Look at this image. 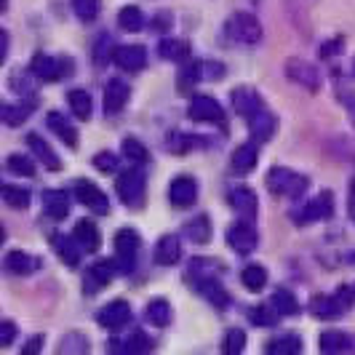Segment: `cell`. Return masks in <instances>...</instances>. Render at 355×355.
I'll list each match as a JSON object with an SVG mask.
<instances>
[{
    "mask_svg": "<svg viewBox=\"0 0 355 355\" xmlns=\"http://www.w3.org/2000/svg\"><path fill=\"white\" fill-rule=\"evenodd\" d=\"M225 35L230 43L241 46H257L262 40V21L249 14V11H238L225 21Z\"/></svg>",
    "mask_w": 355,
    "mask_h": 355,
    "instance_id": "6da1fadb",
    "label": "cell"
},
{
    "mask_svg": "<svg viewBox=\"0 0 355 355\" xmlns=\"http://www.w3.org/2000/svg\"><path fill=\"white\" fill-rule=\"evenodd\" d=\"M310 179L304 174H297L291 168H284V166H275L267 171V187L272 196H284V198H300L307 190Z\"/></svg>",
    "mask_w": 355,
    "mask_h": 355,
    "instance_id": "7a4b0ae2",
    "label": "cell"
},
{
    "mask_svg": "<svg viewBox=\"0 0 355 355\" xmlns=\"http://www.w3.org/2000/svg\"><path fill=\"white\" fill-rule=\"evenodd\" d=\"M355 300V288L350 286H342L337 288V294H331V297H315L313 304H310V310H313V315L315 318H339L345 310H350V304Z\"/></svg>",
    "mask_w": 355,
    "mask_h": 355,
    "instance_id": "3957f363",
    "label": "cell"
},
{
    "mask_svg": "<svg viewBox=\"0 0 355 355\" xmlns=\"http://www.w3.org/2000/svg\"><path fill=\"white\" fill-rule=\"evenodd\" d=\"M70 62L59 59V56H51V53H35L33 62H30V72L37 80H46V83H56L62 80L67 72H70Z\"/></svg>",
    "mask_w": 355,
    "mask_h": 355,
    "instance_id": "277c9868",
    "label": "cell"
},
{
    "mask_svg": "<svg viewBox=\"0 0 355 355\" xmlns=\"http://www.w3.org/2000/svg\"><path fill=\"white\" fill-rule=\"evenodd\" d=\"M137 257H139V235L125 227V230L115 235V265H118V272H131L137 267Z\"/></svg>",
    "mask_w": 355,
    "mask_h": 355,
    "instance_id": "5b68a950",
    "label": "cell"
},
{
    "mask_svg": "<svg viewBox=\"0 0 355 355\" xmlns=\"http://www.w3.org/2000/svg\"><path fill=\"white\" fill-rule=\"evenodd\" d=\"M118 196L123 200L125 206H142L144 200V171L142 166H134V168H128L123 171L121 177H118Z\"/></svg>",
    "mask_w": 355,
    "mask_h": 355,
    "instance_id": "8992f818",
    "label": "cell"
},
{
    "mask_svg": "<svg viewBox=\"0 0 355 355\" xmlns=\"http://www.w3.org/2000/svg\"><path fill=\"white\" fill-rule=\"evenodd\" d=\"M187 115H190V121H198V123H214L225 128V110L216 99L206 96V94H198L190 99Z\"/></svg>",
    "mask_w": 355,
    "mask_h": 355,
    "instance_id": "52a82bcc",
    "label": "cell"
},
{
    "mask_svg": "<svg viewBox=\"0 0 355 355\" xmlns=\"http://www.w3.org/2000/svg\"><path fill=\"white\" fill-rule=\"evenodd\" d=\"M286 78H288L291 83H297V86H302V89H307V91H318V86H320L318 70H315L310 62L300 59V56H294V59L286 62Z\"/></svg>",
    "mask_w": 355,
    "mask_h": 355,
    "instance_id": "ba28073f",
    "label": "cell"
},
{
    "mask_svg": "<svg viewBox=\"0 0 355 355\" xmlns=\"http://www.w3.org/2000/svg\"><path fill=\"white\" fill-rule=\"evenodd\" d=\"M334 214V196L329 190H323L320 196H315L313 200H307L302 206V211L297 214V222H320V219H329Z\"/></svg>",
    "mask_w": 355,
    "mask_h": 355,
    "instance_id": "9c48e42d",
    "label": "cell"
},
{
    "mask_svg": "<svg viewBox=\"0 0 355 355\" xmlns=\"http://www.w3.org/2000/svg\"><path fill=\"white\" fill-rule=\"evenodd\" d=\"M227 243L238 254H251V251L257 249V243H259V235L251 227L249 219H243V222H235L230 230H227Z\"/></svg>",
    "mask_w": 355,
    "mask_h": 355,
    "instance_id": "30bf717a",
    "label": "cell"
},
{
    "mask_svg": "<svg viewBox=\"0 0 355 355\" xmlns=\"http://www.w3.org/2000/svg\"><path fill=\"white\" fill-rule=\"evenodd\" d=\"M75 198H78L83 206H89L94 214H110V198H107L94 182L80 179V182L75 184Z\"/></svg>",
    "mask_w": 355,
    "mask_h": 355,
    "instance_id": "8fae6325",
    "label": "cell"
},
{
    "mask_svg": "<svg viewBox=\"0 0 355 355\" xmlns=\"http://www.w3.org/2000/svg\"><path fill=\"white\" fill-rule=\"evenodd\" d=\"M196 198H198V184L193 177H177L168 184V200H171V206H177V209L193 206Z\"/></svg>",
    "mask_w": 355,
    "mask_h": 355,
    "instance_id": "7c38bea8",
    "label": "cell"
},
{
    "mask_svg": "<svg viewBox=\"0 0 355 355\" xmlns=\"http://www.w3.org/2000/svg\"><path fill=\"white\" fill-rule=\"evenodd\" d=\"M96 320H99V326L118 331V329H123L125 323L131 320V307H128V302H123V300H115V302L105 304V307L99 310Z\"/></svg>",
    "mask_w": 355,
    "mask_h": 355,
    "instance_id": "4fadbf2b",
    "label": "cell"
},
{
    "mask_svg": "<svg viewBox=\"0 0 355 355\" xmlns=\"http://www.w3.org/2000/svg\"><path fill=\"white\" fill-rule=\"evenodd\" d=\"M232 99V107H235V112L238 115H243V118H251V115H257L259 110H265V102H262V96L257 94L254 89L249 86H241V89H235L230 94Z\"/></svg>",
    "mask_w": 355,
    "mask_h": 355,
    "instance_id": "5bb4252c",
    "label": "cell"
},
{
    "mask_svg": "<svg viewBox=\"0 0 355 355\" xmlns=\"http://www.w3.org/2000/svg\"><path fill=\"white\" fill-rule=\"evenodd\" d=\"M118 67L123 72H139L147 64V51H144L142 46H134V43H128V46H118V51H115V59H112Z\"/></svg>",
    "mask_w": 355,
    "mask_h": 355,
    "instance_id": "9a60e30c",
    "label": "cell"
},
{
    "mask_svg": "<svg viewBox=\"0 0 355 355\" xmlns=\"http://www.w3.org/2000/svg\"><path fill=\"white\" fill-rule=\"evenodd\" d=\"M227 200H230V206L235 211L241 214L243 219H254L257 216V196H254V190L249 187H243V184H238V187H230V193H227Z\"/></svg>",
    "mask_w": 355,
    "mask_h": 355,
    "instance_id": "2e32d148",
    "label": "cell"
},
{
    "mask_svg": "<svg viewBox=\"0 0 355 355\" xmlns=\"http://www.w3.org/2000/svg\"><path fill=\"white\" fill-rule=\"evenodd\" d=\"M128 94H131V89L123 78H112L105 86V112H110V115L121 112L128 102Z\"/></svg>",
    "mask_w": 355,
    "mask_h": 355,
    "instance_id": "e0dca14e",
    "label": "cell"
},
{
    "mask_svg": "<svg viewBox=\"0 0 355 355\" xmlns=\"http://www.w3.org/2000/svg\"><path fill=\"white\" fill-rule=\"evenodd\" d=\"M37 267H40V262H37L35 257L24 254L21 249L8 251V254L3 257V270H6L8 275H30V272H35Z\"/></svg>",
    "mask_w": 355,
    "mask_h": 355,
    "instance_id": "ac0fdd59",
    "label": "cell"
},
{
    "mask_svg": "<svg viewBox=\"0 0 355 355\" xmlns=\"http://www.w3.org/2000/svg\"><path fill=\"white\" fill-rule=\"evenodd\" d=\"M249 131H251V142H257V144L267 142V139L275 134V118H272V112H270L267 107L249 118Z\"/></svg>",
    "mask_w": 355,
    "mask_h": 355,
    "instance_id": "d6986e66",
    "label": "cell"
},
{
    "mask_svg": "<svg viewBox=\"0 0 355 355\" xmlns=\"http://www.w3.org/2000/svg\"><path fill=\"white\" fill-rule=\"evenodd\" d=\"M53 249H56L59 259H62L64 265H70V267L80 265L83 246L78 243V238H75V235H72V238H67V235H56V238H53Z\"/></svg>",
    "mask_w": 355,
    "mask_h": 355,
    "instance_id": "ffe728a7",
    "label": "cell"
},
{
    "mask_svg": "<svg viewBox=\"0 0 355 355\" xmlns=\"http://www.w3.org/2000/svg\"><path fill=\"white\" fill-rule=\"evenodd\" d=\"M179 257H182V243H179L177 235H163L158 241V246H155V262L160 267H171L179 262Z\"/></svg>",
    "mask_w": 355,
    "mask_h": 355,
    "instance_id": "44dd1931",
    "label": "cell"
},
{
    "mask_svg": "<svg viewBox=\"0 0 355 355\" xmlns=\"http://www.w3.org/2000/svg\"><path fill=\"white\" fill-rule=\"evenodd\" d=\"M257 158H259V150H257V142H249V144H241L235 153H232V171L235 174H249L257 168Z\"/></svg>",
    "mask_w": 355,
    "mask_h": 355,
    "instance_id": "7402d4cb",
    "label": "cell"
},
{
    "mask_svg": "<svg viewBox=\"0 0 355 355\" xmlns=\"http://www.w3.org/2000/svg\"><path fill=\"white\" fill-rule=\"evenodd\" d=\"M43 209L51 219H64L70 214V196L64 190H46L43 193Z\"/></svg>",
    "mask_w": 355,
    "mask_h": 355,
    "instance_id": "603a6c76",
    "label": "cell"
},
{
    "mask_svg": "<svg viewBox=\"0 0 355 355\" xmlns=\"http://www.w3.org/2000/svg\"><path fill=\"white\" fill-rule=\"evenodd\" d=\"M196 286H198V291H200L214 307H227V291H225V286L219 284L216 275H206V278L196 281Z\"/></svg>",
    "mask_w": 355,
    "mask_h": 355,
    "instance_id": "cb8c5ba5",
    "label": "cell"
},
{
    "mask_svg": "<svg viewBox=\"0 0 355 355\" xmlns=\"http://www.w3.org/2000/svg\"><path fill=\"white\" fill-rule=\"evenodd\" d=\"M27 144H30V150L35 153V158L40 160L46 168L59 171V166H62V163H59V155H56L51 147H49V142H46L40 134H30V137H27Z\"/></svg>",
    "mask_w": 355,
    "mask_h": 355,
    "instance_id": "d4e9b609",
    "label": "cell"
},
{
    "mask_svg": "<svg viewBox=\"0 0 355 355\" xmlns=\"http://www.w3.org/2000/svg\"><path fill=\"white\" fill-rule=\"evenodd\" d=\"M115 353H144V350H150L153 347V342L144 337V331H131V334H125L123 339H115L112 345H110Z\"/></svg>",
    "mask_w": 355,
    "mask_h": 355,
    "instance_id": "484cf974",
    "label": "cell"
},
{
    "mask_svg": "<svg viewBox=\"0 0 355 355\" xmlns=\"http://www.w3.org/2000/svg\"><path fill=\"white\" fill-rule=\"evenodd\" d=\"M46 123H49V128H51L53 134H56L62 142L67 144L70 150H75V147H78V131H75V125L67 123V121H64L59 112H49Z\"/></svg>",
    "mask_w": 355,
    "mask_h": 355,
    "instance_id": "4316f807",
    "label": "cell"
},
{
    "mask_svg": "<svg viewBox=\"0 0 355 355\" xmlns=\"http://www.w3.org/2000/svg\"><path fill=\"white\" fill-rule=\"evenodd\" d=\"M318 347L320 353H345V350H353L355 342L350 339V334H342V331H323Z\"/></svg>",
    "mask_w": 355,
    "mask_h": 355,
    "instance_id": "83f0119b",
    "label": "cell"
},
{
    "mask_svg": "<svg viewBox=\"0 0 355 355\" xmlns=\"http://www.w3.org/2000/svg\"><path fill=\"white\" fill-rule=\"evenodd\" d=\"M75 238H78V243L83 246V251H96L99 249V243H102V235H99V227L89 222V219H80L78 225H75V232H72Z\"/></svg>",
    "mask_w": 355,
    "mask_h": 355,
    "instance_id": "f1b7e54d",
    "label": "cell"
},
{
    "mask_svg": "<svg viewBox=\"0 0 355 355\" xmlns=\"http://www.w3.org/2000/svg\"><path fill=\"white\" fill-rule=\"evenodd\" d=\"M115 270H118V265L115 262H110V259H99L96 265H91L89 270V294H96L94 288H99V286H107L112 278H115Z\"/></svg>",
    "mask_w": 355,
    "mask_h": 355,
    "instance_id": "f546056e",
    "label": "cell"
},
{
    "mask_svg": "<svg viewBox=\"0 0 355 355\" xmlns=\"http://www.w3.org/2000/svg\"><path fill=\"white\" fill-rule=\"evenodd\" d=\"M33 107H35V102H33V99H27L24 105H21V102H19V105H11V102H6V105H3V123H6V125L24 123V121L30 118Z\"/></svg>",
    "mask_w": 355,
    "mask_h": 355,
    "instance_id": "4dcf8cb0",
    "label": "cell"
},
{
    "mask_svg": "<svg viewBox=\"0 0 355 355\" xmlns=\"http://www.w3.org/2000/svg\"><path fill=\"white\" fill-rule=\"evenodd\" d=\"M67 102H70V110H72V115H75V118H80V121H89V118H91V110H94L89 91L72 89L70 96H67Z\"/></svg>",
    "mask_w": 355,
    "mask_h": 355,
    "instance_id": "1f68e13d",
    "label": "cell"
},
{
    "mask_svg": "<svg viewBox=\"0 0 355 355\" xmlns=\"http://www.w3.org/2000/svg\"><path fill=\"white\" fill-rule=\"evenodd\" d=\"M160 56L168 59V62H184L190 56V46L184 40H177V37H166L160 40Z\"/></svg>",
    "mask_w": 355,
    "mask_h": 355,
    "instance_id": "d6a6232c",
    "label": "cell"
},
{
    "mask_svg": "<svg viewBox=\"0 0 355 355\" xmlns=\"http://www.w3.org/2000/svg\"><path fill=\"white\" fill-rule=\"evenodd\" d=\"M3 203L8 209H27L30 206V190L21 184H3Z\"/></svg>",
    "mask_w": 355,
    "mask_h": 355,
    "instance_id": "836d02e7",
    "label": "cell"
},
{
    "mask_svg": "<svg viewBox=\"0 0 355 355\" xmlns=\"http://www.w3.org/2000/svg\"><path fill=\"white\" fill-rule=\"evenodd\" d=\"M184 232H187V238H190L193 243H206V241L211 238V222H209V216L200 214L196 219H190V222L184 225Z\"/></svg>",
    "mask_w": 355,
    "mask_h": 355,
    "instance_id": "e575fe53",
    "label": "cell"
},
{
    "mask_svg": "<svg viewBox=\"0 0 355 355\" xmlns=\"http://www.w3.org/2000/svg\"><path fill=\"white\" fill-rule=\"evenodd\" d=\"M144 318H147V323L163 329V326H168V320H171V307H168L166 300H153V302L147 304V310H144Z\"/></svg>",
    "mask_w": 355,
    "mask_h": 355,
    "instance_id": "d590c367",
    "label": "cell"
},
{
    "mask_svg": "<svg viewBox=\"0 0 355 355\" xmlns=\"http://www.w3.org/2000/svg\"><path fill=\"white\" fill-rule=\"evenodd\" d=\"M89 339L83 337L80 331H70L67 337L59 342V347H56V353L59 355H83L89 353Z\"/></svg>",
    "mask_w": 355,
    "mask_h": 355,
    "instance_id": "8d00e7d4",
    "label": "cell"
},
{
    "mask_svg": "<svg viewBox=\"0 0 355 355\" xmlns=\"http://www.w3.org/2000/svg\"><path fill=\"white\" fill-rule=\"evenodd\" d=\"M267 353H278V355H291V353H300L302 350V339L294 337V334H284V337H275L270 339L265 345Z\"/></svg>",
    "mask_w": 355,
    "mask_h": 355,
    "instance_id": "74e56055",
    "label": "cell"
},
{
    "mask_svg": "<svg viewBox=\"0 0 355 355\" xmlns=\"http://www.w3.org/2000/svg\"><path fill=\"white\" fill-rule=\"evenodd\" d=\"M270 307L278 313V315H284V318H288V315H297V300H294V294L291 291H286V288H278L275 294H272V300H270Z\"/></svg>",
    "mask_w": 355,
    "mask_h": 355,
    "instance_id": "f35d334b",
    "label": "cell"
},
{
    "mask_svg": "<svg viewBox=\"0 0 355 355\" xmlns=\"http://www.w3.org/2000/svg\"><path fill=\"white\" fill-rule=\"evenodd\" d=\"M241 284L249 291H262L267 286V270L262 265H246L241 272Z\"/></svg>",
    "mask_w": 355,
    "mask_h": 355,
    "instance_id": "ab89813d",
    "label": "cell"
},
{
    "mask_svg": "<svg viewBox=\"0 0 355 355\" xmlns=\"http://www.w3.org/2000/svg\"><path fill=\"white\" fill-rule=\"evenodd\" d=\"M123 155H125V160L134 163V166H147V160H150L147 147H144L139 139H134V137L123 139Z\"/></svg>",
    "mask_w": 355,
    "mask_h": 355,
    "instance_id": "60d3db41",
    "label": "cell"
},
{
    "mask_svg": "<svg viewBox=\"0 0 355 355\" xmlns=\"http://www.w3.org/2000/svg\"><path fill=\"white\" fill-rule=\"evenodd\" d=\"M118 24H121V30L137 33V30L144 27V14L137 6H125V8H121V14H118Z\"/></svg>",
    "mask_w": 355,
    "mask_h": 355,
    "instance_id": "b9f144b4",
    "label": "cell"
},
{
    "mask_svg": "<svg viewBox=\"0 0 355 355\" xmlns=\"http://www.w3.org/2000/svg\"><path fill=\"white\" fill-rule=\"evenodd\" d=\"M198 142H203V139L190 137V134H182V131H171V134L166 137V147H168L171 153H190V150L198 147Z\"/></svg>",
    "mask_w": 355,
    "mask_h": 355,
    "instance_id": "7bdbcfd3",
    "label": "cell"
},
{
    "mask_svg": "<svg viewBox=\"0 0 355 355\" xmlns=\"http://www.w3.org/2000/svg\"><path fill=\"white\" fill-rule=\"evenodd\" d=\"M200 78H203V67H200V62L187 59V62L182 64V70H179V89L187 91L190 86H196Z\"/></svg>",
    "mask_w": 355,
    "mask_h": 355,
    "instance_id": "ee69618b",
    "label": "cell"
},
{
    "mask_svg": "<svg viewBox=\"0 0 355 355\" xmlns=\"http://www.w3.org/2000/svg\"><path fill=\"white\" fill-rule=\"evenodd\" d=\"M6 168L11 171V174H17V177H35V163L30 158H24V155H19V153H14V155H8V160H6Z\"/></svg>",
    "mask_w": 355,
    "mask_h": 355,
    "instance_id": "f6af8a7d",
    "label": "cell"
},
{
    "mask_svg": "<svg viewBox=\"0 0 355 355\" xmlns=\"http://www.w3.org/2000/svg\"><path fill=\"white\" fill-rule=\"evenodd\" d=\"M115 43H112V37L110 35H102L96 40V46H94V62L96 64H107L110 59H115Z\"/></svg>",
    "mask_w": 355,
    "mask_h": 355,
    "instance_id": "bcb514c9",
    "label": "cell"
},
{
    "mask_svg": "<svg viewBox=\"0 0 355 355\" xmlns=\"http://www.w3.org/2000/svg\"><path fill=\"white\" fill-rule=\"evenodd\" d=\"M72 11L83 21H94L99 17V0H72Z\"/></svg>",
    "mask_w": 355,
    "mask_h": 355,
    "instance_id": "7dc6e473",
    "label": "cell"
},
{
    "mask_svg": "<svg viewBox=\"0 0 355 355\" xmlns=\"http://www.w3.org/2000/svg\"><path fill=\"white\" fill-rule=\"evenodd\" d=\"M11 89L17 91L21 99H35V86H33V80H27L24 72H11Z\"/></svg>",
    "mask_w": 355,
    "mask_h": 355,
    "instance_id": "c3c4849f",
    "label": "cell"
},
{
    "mask_svg": "<svg viewBox=\"0 0 355 355\" xmlns=\"http://www.w3.org/2000/svg\"><path fill=\"white\" fill-rule=\"evenodd\" d=\"M243 347H246V334L238 331V329L227 331V337H225V342H222V350H225L227 355H235V353H241Z\"/></svg>",
    "mask_w": 355,
    "mask_h": 355,
    "instance_id": "681fc988",
    "label": "cell"
},
{
    "mask_svg": "<svg viewBox=\"0 0 355 355\" xmlns=\"http://www.w3.org/2000/svg\"><path fill=\"white\" fill-rule=\"evenodd\" d=\"M94 166L102 174H112L118 168V155L115 153H99V155H94Z\"/></svg>",
    "mask_w": 355,
    "mask_h": 355,
    "instance_id": "f907efd6",
    "label": "cell"
},
{
    "mask_svg": "<svg viewBox=\"0 0 355 355\" xmlns=\"http://www.w3.org/2000/svg\"><path fill=\"white\" fill-rule=\"evenodd\" d=\"M275 318H278V313L272 307H257V310H251V320L257 326H270V323H275Z\"/></svg>",
    "mask_w": 355,
    "mask_h": 355,
    "instance_id": "816d5d0a",
    "label": "cell"
},
{
    "mask_svg": "<svg viewBox=\"0 0 355 355\" xmlns=\"http://www.w3.org/2000/svg\"><path fill=\"white\" fill-rule=\"evenodd\" d=\"M339 91V102L347 107V112H350V118L355 121V91L350 86H345V83H339L337 86Z\"/></svg>",
    "mask_w": 355,
    "mask_h": 355,
    "instance_id": "f5cc1de1",
    "label": "cell"
},
{
    "mask_svg": "<svg viewBox=\"0 0 355 355\" xmlns=\"http://www.w3.org/2000/svg\"><path fill=\"white\" fill-rule=\"evenodd\" d=\"M14 337H17L14 320H3V326H0V347H8L14 342Z\"/></svg>",
    "mask_w": 355,
    "mask_h": 355,
    "instance_id": "db71d44e",
    "label": "cell"
},
{
    "mask_svg": "<svg viewBox=\"0 0 355 355\" xmlns=\"http://www.w3.org/2000/svg\"><path fill=\"white\" fill-rule=\"evenodd\" d=\"M43 347V337H35V339H30L24 347H21V353H37Z\"/></svg>",
    "mask_w": 355,
    "mask_h": 355,
    "instance_id": "11a10c76",
    "label": "cell"
},
{
    "mask_svg": "<svg viewBox=\"0 0 355 355\" xmlns=\"http://www.w3.org/2000/svg\"><path fill=\"white\" fill-rule=\"evenodd\" d=\"M347 206H350V216H353V222H355V179H353V184H350V198H347Z\"/></svg>",
    "mask_w": 355,
    "mask_h": 355,
    "instance_id": "9f6ffc18",
    "label": "cell"
},
{
    "mask_svg": "<svg viewBox=\"0 0 355 355\" xmlns=\"http://www.w3.org/2000/svg\"><path fill=\"white\" fill-rule=\"evenodd\" d=\"M353 75H355V64H353Z\"/></svg>",
    "mask_w": 355,
    "mask_h": 355,
    "instance_id": "6f0895ef",
    "label": "cell"
},
{
    "mask_svg": "<svg viewBox=\"0 0 355 355\" xmlns=\"http://www.w3.org/2000/svg\"><path fill=\"white\" fill-rule=\"evenodd\" d=\"M353 288H355V286H353Z\"/></svg>",
    "mask_w": 355,
    "mask_h": 355,
    "instance_id": "680465c9",
    "label": "cell"
}]
</instances>
